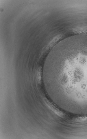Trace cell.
<instances>
[{
	"instance_id": "cell-2",
	"label": "cell",
	"mask_w": 87,
	"mask_h": 139,
	"mask_svg": "<svg viewBox=\"0 0 87 139\" xmlns=\"http://www.w3.org/2000/svg\"><path fill=\"white\" fill-rule=\"evenodd\" d=\"M76 120L78 121H87V116L79 117L76 119Z\"/></svg>"
},
{
	"instance_id": "cell-1",
	"label": "cell",
	"mask_w": 87,
	"mask_h": 139,
	"mask_svg": "<svg viewBox=\"0 0 87 139\" xmlns=\"http://www.w3.org/2000/svg\"><path fill=\"white\" fill-rule=\"evenodd\" d=\"M46 103L48 106L58 116L61 117L64 116H65L64 113L61 111L60 110L58 109L55 106L53 105L51 103L49 102H47Z\"/></svg>"
}]
</instances>
